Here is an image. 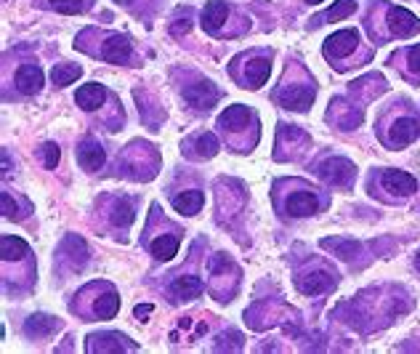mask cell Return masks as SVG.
Wrapping results in <instances>:
<instances>
[{
    "label": "cell",
    "mask_w": 420,
    "mask_h": 354,
    "mask_svg": "<svg viewBox=\"0 0 420 354\" xmlns=\"http://www.w3.org/2000/svg\"><path fill=\"white\" fill-rule=\"evenodd\" d=\"M56 328H59V320H53V317H48V315H35L24 323V333L35 335V338H46V335H51Z\"/></svg>",
    "instance_id": "obj_18"
},
{
    "label": "cell",
    "mask_w": 420,
    "mask_h": 354,
    "mask_svg": "<svg viewBox=\"0 0 420 354\" xmlns=\"http://www.w3.org/2000/svg\"><path fill=\"white\" fill-rule=\"evenodd\" d=\"M205 206V195L200 189H189V192H181V195L173 197V208L184 216H195L200 213V208Z\"/></svg>",
    "instance_id": "obj_16"
},
{
    "label": "cell",
    "mask_w": 420,
    "mask_h": 354,
    "mask_svg": "<svg viewBox=\"0 0 420 354\" xmlns=\"http://www.w3.org/2000/svg\"><path fill=\"white\" fill-rule=\"evenodd\" d=\"M322 246L324 248H335V251L341 253V258H352L354 251H357V243H343V240H324Z\"/></svg>",
    "instance_id": "obj_30"
},
{
    "label": "cell",
    "mask_w": 420,
    "mask_h": 354,
    "mask_svg": "<svg viewBox=\"0 0 420 354\" xmlns=\"http://www.w3.org/2000/svg\"><path fill=\"white\" fill-rule=\"evenodd\" d=\"M61 253H69V261H72V266H83V264H86V258H88V248H86V243H83L80 237L69 235L67 240H64Z\"/></svg>",
    "instance_id": "obj_22"
},
{
    "label": "cell",
    "mask_w": 420,
    "mask_h": 354,
    "mask_svg": "<svg viewBox=\"0 0 420 354\" xmlns=\"http://www.w3.org/2000/svg\"><path fill=\"white\" fill-rule=\"evenodd\" d=\"M250 120V112H247V107H242V104H235V107H229L218 118V123H221V128H229V131H237V128H242L245 123Z\"/></svg>",
    "instance_id": "obj_20"
},
{
    "label": "cell",
    "mask_w": 420,
    "mask_h": 354,
    "mask_svg": "<svg viewBox=\"0 0 420 354\" xmlns=\"http://www.w3.org/2000/svg\"><path fill=\"white\" fill-rule=\"evenodd\" d=\"M14 83H16V88L21 91V93H38L40 86H43V69L38 67V64H21L19 69H16V75H14Z\"/></svg>",
    "instance_id": "obj_7"
},
{
    "label": "cell",
    "mask_w": 420,
    "mask_h": 354,
    "mask_svg": "<svg viewBox=\"0 0 420 354\" xmlns=\"http://www.w3.org/2000/svg\"><path fill=\"white\" fill-rule=\"evenodd\" d=\"M152 256L160 258V261H170V258L178 253V237L176 235H160L157 240H152Z\"/></svg>",
    "instance_id": "obj_19"
},
{
    "label": "cell",
    "mask_w": 420,
    "mask_h": 354,
    "mask_svg": "<svg viewBox=\"0 0 420 354\" xmlns=\"http://www.w3.org/2000/svg\"><path fill=\"white\" fill-rule=\"evenodd\" d=\"M330 285H332V275L330 272H324V269H317V272H309V275L298 277V290H301L303 295H319Z\"/></svg>",
    "instance_id": "obj_12"
},
{
    "label": "cell",
    "mask_w": 420,
    "mask_h": 354,
    "mask_svg": "<svg viewBox=\"0 0 420 354\" xmlns=\"http://www.w3.org/2000/svg\"><path fill=\"white\" fill-rule=\"evenodd\" d=\"M112 224L123 226V229L133 224V206H130V200L115 203V208H112Z\"/></svg>",
    "instance_id": "obj_27"
},
{
    "label": "cell",
    "mask_w": 420,
    "mask_h": 354,
    "mask_svg": "<svg viewBox=\"0 0 420 354\" xmlns=\"http://www.w3.org/2000/svg\"><path fill=\"white\" fill-rule=\"evenodd\" d=\"M280 104L285 109H295V112H306L314 101V86H293V88H285L277 93Z\"/></svg>",
    "instance_id": "obj_5"
},
{
    "label": "cell",
    "mask_w": 420,
    "mask_h": 354,
    "mask_svg": "<svg viewBox=\"0 0 420 354\" xmlns=\"http://www.w3.org/2000/svg\"><path fill=\"white\" fill-rule=\"evenodd\" d=\"M389 30L396 38H412L420 30V21L415 14H410L407 9H389Z\"/></svg>",
    "instance_id": "obj_4"
},
{
    "label": "cell",
    "mask_w": 420,
    "mask_h": 354,
    "mask_svg": "<svg viewBox=\"0 0 420 354\" xmlns=\"http://www.w3.org/2000/svg\"><path fill=\"white\" fill-rule=\"evenodd\" d=\"M215 152H218V138L213 136V133H203V136L195 138V158H213Z\"/></svg>",
    "instance_id": "obj_26"
},
{
    "label": "cell",
    "mask_w": 420,
    "mask_h": 354,
    "mask_svg": "<svg viewBox=\"0 0 420 354\" xmlns=\"http://www.w3.org/2000/svg\"><path fill=\"white\" fill-rule=\"evenodd\" d=\"M420 133V126L418 120L412 118H399L394 126H391L389 131V141L394 144V147H407V144H412L415 138H418Z\"/></svg>",
    "instance_id": "obj_6"
},
{
    "label": "cell",
    "mask_w": 420,
    "mask_h": 354,
    "mask_svg": "<svg viewBox=\"0 0 420 354\" xmlns=\"http://www.w3.org/2000/svg\"><path fill=\"white\" fill-rule=\"evenodd\" d=\"M200 293H203L200 277L181 275L170 283V298H173V301H192V298H197Z\"/></svg>",
    "instance_id": "obj_11"
},
{
    "label": "cell",
    "mask_w": 420,
    "mask_h": 354,
    "mask_svg": "<svg viewBox=\"0 0 420 354\" xmlns=\"http://www.w3.org/2000/svg\"><path fill=\"white\" fill-rule=\"evenodd\" d=\"M80 72H83V69H80L78 64H56L53 72H51V78H53L56 86H69V83H75V80L80 78Z\"/></svg>",
    "instance_id": "obj_25"
},
{
    "label": "cell",
    "mask_w": 420,
    "mask_h": 354,
    "mask_svg": "<svg viewBox=\"0 0 420 354\" xmlns=\"http://www.w3.org/2000/svg\"><path fill=\"white\" fill-rule=\"evenodd\" d=\"M93 312H96L98 320H112V317H115V315L120 312V295L109 290L107 295H101V298L96 301V306H93Z\"/></svg>",
    "instance_id": "obj_23"
},
{
    "label": "cell",
    "mask_w": 420,
    "mask_h": 354,
    "mask_svg": "<svg viewBox=\"0 0 420 354\" xmlns=\"http://www.w3.org/2000/svg\"><path fill=\"white\" fill-rule=\"evenodd\" d=\"M354 11H357V3H354V0H338V3H335V6H332L327 14L317 16V19H314V24H322L324 19H327V21H341V19H346V16H352Z\"/></svg>",
    "instance_id": "obj_24"
},
{
    "label": "cell",
    "mask_w": 420,
    "mask_h": 354,
    "mask_svg": "<svg viewBox=\"0 0 420 354\" xmlns=\"http://www.w3.org/2000/svg\"><path fill=\"white\" fill-rule=\"evenodd\" d=\"M43 158H46V168H51V171H53V168L59 166V158H61L59 147H56L53 141H48V144L43 147Z\"/></svg>",
    "instance_id": "obj_31"
},
{
    "label": "cell",
    "mask_w": 420,
    "mask_h": 354,
    "mask_svg": "<svg viewBox=\"0 0 420 354\" xmlns=\"http://www.w3.org/2000/svg\"><path fill=\"white\" fill-rule=\"evenodd\" d=\"M0 208H3V216L6 218H19V206H16V200L9 195V192H3L0 195Z\"/></svg>",
    "instance_id": "obj_29"
},
{
    "label": "cell",
    "mask_w": 420,
    "mask_h": 354,
    "mask_svg": "<svg viewBox=\"0 0 420 354\" xmlns=\"http://www.w3.org/2000/svg\"><path fill=\"white\" fill-rule=\"evenodd\" d=\"M309 3H322V0H309Z\"/></svg>",
    "instance_id": "obj_35"
},
{
    "label": "cell",
    "mask_w": 420,
    "mask_h": 354,
    "mask_svg": "<svg viewBox=\"0 0 420 354\" xmlns=\"http://www.w3.org/2000/svg\"><path fill=\"white\" fill-rule=\"evenodd\" d=\"M415 266L420 269V251H418V256H415Z\"/></svg>",
    "instance_id": "obj_34"
},
{
    "label": "cell",
    "mask_w": 420,
    "mask_h": 354,
    "mask_svg": "<svg viewBox=\"0 0 420 354\" xmlns=\"http://www.w3.org/2000/svg\"><path fill=\"white\" fill-rule=\"evenodd\" d=\"M287 213L295 218H303V216H314L317 213V208H319V200L314 197V192H293V195L287 197Z\"/></svg>",
    "instance_id": "obj_8"
},
{
    "label": "cell",
    "mask_w": 420,
    "mask_h": 354,
    "mask_svg": "<svg viewBox=\"0 0 420 354\" xmlns=\"http://www.w3.org/2000/svg\"><path fill=\"white\" fill-rule=\"evenodd\" d=\"M407 59H410V69L420 72V46H412V49L407 51Z\"/></svg>",
    "instance_id": "obj_32"
},
{
    "label": "cell",
    "mask_w": 420,
    "mask_h": 354,
    "mask_svg": "<svg viewBox=\"0 0 420 354\" xmlns=\"http://www.w3.org/2000/svg\"><path fill=\"white\" fill-rule=\"evenodd\" d=\"M27 253H30V246L21 237H14V235L0 237V256H3V261H19Z\"/></svg>",
    "instance_id": "obj_17"
},
{
    "label": "cell",
    "mask_w": 420,
    "mask_h": 354,
    "mask_svg": "<svg viewBox=\"0 0 420 354\" xmlns=\"http://www.w3.org/2000/svg\"><path fill=\"white\" fill-rule=\"evenodd\" d=\"M78 160H80V166L86 168V171H98V168L104 166L107 155H104V149H101V144H98V141H93V138H86V141L80 144V149H78Z\"/></svg>",
    "instance_id": "obj_14"
},
{
    "label": "cell",
    "mask_w": 420,
    "mask_h": 354,
    "mask_svg": "<svg viewBox=\"0 0 420 354\" xmlns=\"http://www.w3.org/2000/svg\"><path fill=\"white\" fill-rule=\"evenodd\" d=\"M269 72H272L269 59H253L247 64V86L250 88H261L266 80H269Z\"/></svg>",
    "instance_id": "obj_21"
},
{
    "label": "cell",
    "mask_w": 420,
    "mask_h": 354,
    "mask_svg": "<svg viewBox=\"0 0 420 354\" xmlns=\"http://www.w3.org/2000/svg\"><path fill=\"white\" fill-rule=\"evenodd\" d=\"M152 312V306H136V317H147Z\"/></svg>",
    "instance_id": "obj_33"
},
{
    "label": "cell",
    "mask_w": 420,
    "mask_h": 354,
    "mask_svg": "<svg viewBox=\"0 0 420 354\" xmlns=\"http://www.w3.org/2000/svg\"><path fill=\"white\" fill-rule=\"evenodd\" d=\"M107 98V88L98 86V83H88V86H80L78 88V107H83L86 112H93L104 104Z\"/></svg>",
    "instance_id": "obj_15"
},
{
    "label": "cell",
    "mask_w": 420,
    "mask_h": 354,
    "mask_svg": "<svg viewBox=\"0 0 420 354\" xmlns=\"http://www.w3.org/2000/svg\"><path fill=\"white\" fill-rule=\"evenodd\" d=\"M354 173H357V168H354L352 160L346 158H327L319 166V176L332 184V187H346V184H352L354 181Z\"/></svg>",
    "instance_id": "obj_1"
},
{
    "label": "cell",
    "mask_w": 420,
    "mask_h": 354,
    "mask_svg": "<svg viewBox=\"0 0 420 354\" xmlns=\"http://www.w3.org/2000/svg\"><path fill=\"white\" fill-rule=\"evenodd\" d=\"M51 6L59 14H80V11H86L88 0H51Z\"/></svg>",
    "instance_id": "obj_28"
},
{
    "label": "cell",
    "mask_w": 420,
    "mask_h": 354,
    "mask_svg": "<svg viewBox=\"0 0 420 354\" xmlns=\"http://www.w3.org/2000/svg\"><path fill=\"white\" fill-rule=\"evenodd\" d=\"M184 98L195 109H210V107H215V101L221 98V93H218V88H215L213 83L200 80V83H195V86H189V88L184 91Z\"/></svg>",
    "instance_id": "obj_3"
},
{
    "label": "cell",
    "mask_w": 420,
    "mask_h": 354,
    "mask_svg": "<svg viewBox=\"0 0 420 354\" xmlns=\"http://www.w3.org/2000/svg\"><path fill=\"white\" fill-rule=\"evenodd\" d=\"M381 181L383 187L389 189V192H394V195H412V192H418L415 176L404 173V171H386Z\"/></svg>",
    "instance_id": "obj_10"
},
{
    "label": "cell",
    "mask_w": 420,
    "mask_h": 354,
    "mask_svg": "<svg viewBox=\"0 0 420 354\" xmlns=\"http://www.w3.org/2000/svg\"><path fill=\"white\" fill-rule=\"evenodd\" d=\"M118 3H130V0H118Z\"/></svg>",
    "instance_id": "obj_36"
},
{
    "label": "cell",
    "mask_w": 420,
    "mask_h": 354,
    "mask_svg": "<svg viewBox=\"0 0 420 354\" xmlns=\"http://www.w3.org/2000/svg\"><path fill=\"white\" fill-rule=\"evenodd\" d=\"M226 16H229V6H226L224 0H210L205 3V9H203V27L205 32H218L224 27Z\"/></svg>",
    "instance_id": "obj_13"
},
{
    "label": "cell",
    "mask_w": 420,
    "mask_h": 354,
    "mask_svg": "<svg viewBox=\"0 0 420 354\" xmlns=\"http://www.w3.org/2000/svg\"><path fill=\"white\" fill-rule=\"evenodd\" d=\"M101 59L109 64H126L130 59V40L126 35H115L101 46Z\"/></svg>",
    "instance_id": "obj_9"
},
{
    "label": "cell",
    "mask_w": 420,
    "mask_h": 354,
    "mask_svg": "<svg viewBox=\"0 0 420 354\" xmlns=\"http://www.w3.org/2000/svg\"><path fill=\"white\" fill-rule=\"evenodd\" d=\"M357 43H359L357 30L335 32V35H330V38L324 40V56H327V59H343V56H349V54L357 49Z\"/></svg>",
    "instance_id": "obj_2"
}]
</instances>
